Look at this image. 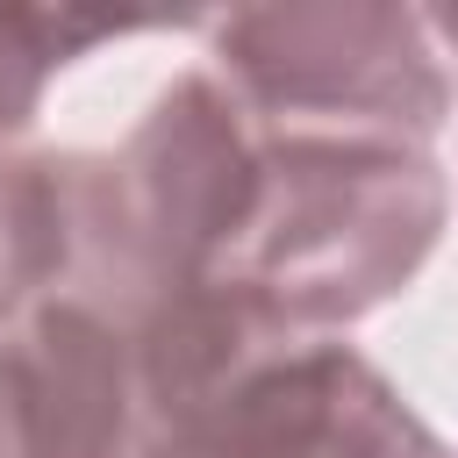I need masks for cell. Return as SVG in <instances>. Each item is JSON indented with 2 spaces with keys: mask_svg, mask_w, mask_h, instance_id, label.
Wrapping results in <instances>:
<instances>
[{
  "mask_svg": "<svg viewBox=\"0 0 458 458\" xmlns=\"http://www.w3.org/2000/svg\"><path fill=\"white\" fill-rule=\"evenodd\" d=\"M444 208L451 193L422 143L258 129V200L208 286L243 293L272 329L308 344L408 293Z\"/></svg>",
  "mask_w": 458,
  "mask_h": 458,
  "instance_id": "cell-1",
  "label": "cell"
},
{
  "mask_svg": "<svg viewBox=\"0 0 458 458\" xmlns=\"http://www.w3.org/2000/svg\"><path fill=\"white\" fill-rule=\"evenodd\" d=\"M114 186L150 286H200L258 200V129L208 64L179 72L114 150Z\"/></svg>",
  "mask_w": 458,
  "mask_h": 458,
  "instance_id": "cell-3",
  "label": "cell"
},
{
  "mask_svg": "<svg viewBox=\"0 0 458 458\" xmlns=\"http://www.w3.org/2000/svg\"><path fill=\"white\" fill-rule=\"evenodd\" d=\"M429 36H437V50H458V14H429Z\"/></svg>",
  "mask_w": 458,
  "mask_h": 458,
  "instance_id": "cell-7",
  "label": "cell"
},
{
  "mask_svg": "<svg viewBox=\"0 0 458 458\" xmlns=\"http://www.w3.org/2000/svg\"><path fill=\"white\" fill-rule=\"evenodd\" d=\"M143 29H200V14H86V7H0V157L29 129L57 64L86 57L107 36Z\"/></svg>",
  "mask_w": 458,
  "mask_h": 458,
  "instance_id": "cell-6",
  "label": "cell"
},
{
  "mask_svg": "<svg viewBox=\"0 0 458 458\" xmlns=\"http://www.w3.org/2000/svg\"><path fill=\"white\" fill-rule=\"evenodd\" d=\"M136 458H444L422 415L344 344H286L193 429Z\"/></svg>",
  "mask_w": 458,
  "mask_h": 458,
  "instance_id": "cell-4",
  "label": "cell"
},
{
  "mask_svg": "<svg viewBox=\"0 0 458 458\" xmlns=\"http://www.w3.org/2000/svg\"><path fill=\"white\" fill-rule=\"evenodd\" d=\"M7 458H136V351L86 293H43L0 329Z\"/></svg>",
  "mask_w": 458,
  "mask_h": 458,
  "instance_id": "cell-5",
  "label": "cell"
},
{
  "mask_svg": "<svg viewBox=\"0 0 458 458\" xmlns=\"http://www.w3.org/2000/svg\"><path fill=\"white\" fill-rule=\"evenodd\" d=\"M215 79L236 107L286 136H394L422 143L451 114V72L415 7L308 0V7H236L215 14Z\"/></svg>",
  "mask_w": 458,
  "mask_h": 458,
  "instance_id": "cell-2",
  "label": "cell"
}]
</instances>
